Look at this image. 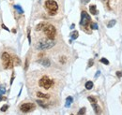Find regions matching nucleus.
I'll list each match as a JSON object with an SVG mask.
<instances>
[{"label": "nucleus", "instance_id": "72a5a7b5", "mask_svg": "<svg viewBox=\"0 0 122 115\" xmlns=\"http://www.w3.org/2000/svg\"><path fill=\"white\" fill-rule=\"evenodd\" d=\"M71 29H73V28H74V24H71Z\"/></svg>", "mask_w": 122, "mask_h": 115}, {"label": "nucleus", "instance_id": "2f4dec72", "mask_svg": "<svg viewBox=\"0 0 122 115\" xmlns=\"http://www.w3.org/2000/svg\"><path fill=\"white\" fill-rule=\"evenodd\" d=\"M100 74H101V71H97V73H96V75H95V78L97 79L99 76H100Z\"/></svg>", "mask_w": 122, "mask_h": 115}, {"label": "nucleus", "instance_id": "bb28decb", "mask_svg": "<svg viewBox=\"0 0 122 115\" xmlns=\"http://www.w3.org/2000/svg\"><path fill=\"white\" fill-rule=\"evenodd\" d=\"M89 1H90V0H81L82 4H84V5H86V4H87Z\"/></svg>", "mask_w": 122, "mask_h": 115}, {"label": "nucleus", "instance_id": "423d86ee", "mask_svg": "<svg viewBox=\"0 0 122 115\" xmlns=\"http://www.w3.org/2000/svg\"><path fill=\"white\" fill-rule=\"evenodd\" d=\"M91 23V18L89 14L86 11H82L81 12V21H80V25L84 27H87L88 24Z\"/></svg>", "mask_w": 122, "mask_h": 115}, {"label": "nucleus", "instance_id": "f8f14e48", "mask_svg": "<svg viewBox=\"0 0 122 115\" xmlns=\"http://www.w3.org/2000/svg\"><path fill=\"white\" fill-rule=\"evenodd\" d=\"M72 101H73V99H72V97H71V96H68V97L66 98V103H65V106H66L67 108H69V107L71 105Z\"/></svg>", "mask_w": 122, "mask_h": 115}, {"label": "nucleus", "instance_id": "4468645a", "mask_svg": "<svg viewBox=\"0 0 122 115\" xmlns=\"http://www.w3.org/2000/svg\"><path fill=\"white\" fill-rule=\"evenodd\" d=\"M78 37H79V33H78V31H73V32L71 34V39H76Z\"/></svg>", "mask_w": 122, "mask_h": 115}, {"label": "nucleus", "instance_id": "c85d7f7f", "mask_svg": "<svg viewBox=\"0 0 122 115\" xmlns=\"http://www.w3.org/2000/svg\"><path fill=\"white\" fill-rule=\"evenodd\" d=\"M27 37H28V41H29V43H31V38H30V30L28 29V35H27Z\"/></svg>", "mask_w": 122, "mask_h": 115}, {"label": "nucleus", "instance_id": "a211bd4d", "mask_svg": "<svg viewBox=\"0 0 122 115\" xmlns=\"http://www.w3.org/2000/svg\"><path fill=\"white\" fill-rule=\"evenodd\" d=\"M117 24V21L116 20H112V21H110L109 23H108V24H107V27H109V28H112L113 26H115V24Z\"/></svg>", "mask_w": 122, "mask_h": 115}, {"label": "nucleus", "instance_id": "9d476101", "mask_svg": "<svg viewBox=\"0 0 122 115\" xmlns=\"http://www.w3.org/2000/svg\"><path fill=\"white\" fill-rule=\"evenodd\" d=\"M92 107H93V109H94V111H95V113H101V108L98 106V104L97 103H93L91 104Z\"/></svg>", "mask_w": 122, "mask_h": 115}, {"label": "nucleus", "instance_id": "9b49d317", "mask_svg": "<svg viewBox=\"0 0 122 115\" xmlns=\"http://www.w3.org/2000/svg\"><path fill=\"white\" fill-rule=\"evenodd\" d=\"M46 24V23H44V22H41V23H40L37 26H36V31H41V29H43L44 28V26H45Z\"/></svg>", "mask_w": 122, "mask_h": 115}, {"label": "nucleus", "instance_id": "7ed1b4c3", "mask_svg": "<svg viewBox=\"0 0 122 115\" xmlns=\"http://www.w3.org/2000/svg\"><path fill=\"white\" fill-rule=\"evenodd\" d=\"M1 59H2L3 67L5 69H10L12 67L13 62H12V59L10 57V55L8 53H3L1 55Z\"/></svg>", "mask_w": 122, "mask_h": 115}, {"label": "nucleus", "instance_id": "0eeeda50", "mask_svg": "<svg viewBox=\"0 0 122 115\" xmlns=\"http://www.w3.org/2000/svg\"><path fill=\"white\" fill-rule=\"evenodd\" d=\"M35 104L34 103H24L23 105H21L20 110L23 112H29L31 110H35Z\"/></svg>", "mask_w": 122, "mask_h": 115}, {"label": "nucleus", "instance_id": "412c9836", "mask_svg": "<svg viewBox=\"0 0 122 115\" xmlns=\"http://www.w3.org/2000/svg\"><path fill=\"white\" fill-rule=\"evenodd\" d=\"M87 99H88V101H89L91 104H93V103H97V99H96L95 97H93V96H88Z\"/></svg>", "mask_w": 122, "mask_h": 115}, {"label": "nucleus", "instance_id": "f257e3e1", "mask_svg": "<svg viewBox=\"0 0 122 115\" xmlns=\"http://www.w3.org/2000/svg\"><path fill=\"white\" fill-rule=\"evenodd\" d=\"M55 45H56V42H55L54 40L49 39V38H47L40 40V41L38 42V44H37L36 48H37V50H40V51H41V50H48V49L53 48Z\"/></svg>", "mask_w": 122, "mask_h": 115}, {"label": "nucleus", "instance_id": "20e7f679", "mask_svg": "<svg viewBox=\"0 0 122 115\" xmlns=\"http://www.w3.org/2000/svg\"><path fill=\"white\" fill-rule=\"evenodd\" d=\"M43 32L46 35V37L49 38V39H52L54 40L55 38H56V29L54 25L52 24H46L43 28Z\"/></svg>", "mask_w": 122, "mask_h": 115}, {"label": "nucleus", "instance_id": "2eb2a0df", "mask_svg": "<svg viewBox=\"0 0 122 115\" xmlns=\"http://www.w3.org/2000/svg\"><path fill=\"white\" fill-rule=\"evenodd\" d=\"M14 9L18 11V13H20V14H23V13H24V10L21 8V6L15 5V6H14Z\"/></svg>", "mask_w": 122, "mask_h": 115}, {"label": "nucleus", "instance_id": "b1692460", "mask_svg": "<svg viewBox=\"0 0 122 115\" xmlns=\"http://www.w3.org/2000/svg\"><path fill=\"white\" fill-rule=\"evenodd\" d=\"M100 61H101L102 64H104V65H109V61L107 60L106 58H102Z\"/></svg>", "mask_w": 122, "mask_h": 115}, {"label": "nucleus", "instance_id": "6e6552de", "mask_svg": "<svg viewBox=\"0 0 122 115\" xmlns=\"http://www.w3.org/2000/svg\"><path fill=\"white\" fill-rule=\"evenodd\" d=\"M43 67H50V65H51V63H50V60L49 59H47V58H44V59H42V60H41V61H39Z\"/></svg>", "mask_w": 122, "mask_h": 115}, {"label": "nucleus", "instance_id": "6ab92c4d", "mask_svg": "<svg viewBox=\"0 0 122 115\" xmlns=\"http://www.w3.org/2000/svg\"><path fill=\"white\" fill-rule=\"evenodd\" d=\"M86 88L87 90H91L92 88H93V82H92V81H86Z\"/></svg>", "mask_w": 122, "mask_h": 115}, {"label": "nucleus", "instance_id": "f3484780", "mask_svg": "<svg viewBox=\"0 0 122 115\" xmlns=\"http://www.w3.org/2000/svg\"><path fill=\"white\" fill-rule=\"evenodd\" d=\"M37 103H38V104H39V105H40L41 107H42L43 109H47V108H48V105H47V104H45V103H44L43 101H41V100H37Z\"/></svg>", "mask_w": 122, "mask_h": 115}, {"label": "nucleus", "instance_id": "393cba45", "mask_svg": "<svg viewBox=\"0 0 122 115\" xmlns=\"http://www.w3.org/2000/svg\"><path fill=\"white\" fill-rule=\"evenodd\" d=\"M8 109H9V106H8V105H4V106L1 108V111H3V112H4V111H6Z\"/></svg>", "mask_w": 122, "mask_h": 115}, {"label": "nucleus", "instance_id": "cd10ccee", "mask_svg": "<svg viewBox=\"0 0 122 115\" xmlns=\"http://www.w3.org/2000/svg\"><path fill=\"white\" fill-rule=\"evenodd\" d=\"M117 76L118 78H121V77H122V71H117Z\"/></svg>", "mask_w": 122, "mask_h": 115}, {"label": "nucleus", "instance_id": "c756f323", "mask_svg": "<svg viewBox=\"0 0 122 115\" xmlns=\"http://www.w3.org/2000/svg\"><path fill=\"white\" fill-rule=\"evenodd\" d=\"M2 28H3V29H5V30H7L8 32H10V29L8 28V27H7V26H6L5 24H2Z\"/></svg>", "mask_w": 122, "mask_h": 115}, {"label": "nucleus", "instance_id": "4be33fe9", "mask_svg": "<svg viewBox=\"0 0 122 115\" xmlns=\"http://www.w3.org/2000/svg\"><path fill=\"white\" fill-rule=\"evenodd\" d=\"M90 27H91L92 30H97V29L99 28V27H98V24H97L96 23H92V24H90Z\"/></svg>", "mask_w": 122, "mask_h": 115}, {"label": "nucleus", "instance_id": "dca6fc26", "mask_svg": "<svg viewBox=\"0 0 122 115\" xmlns=\"http://www.w3.org/2000/svg\"><path fill=\"white\" fill-rule=\"evenodd\" d=\"M5 93H6V88H5L4 85H1L0 86V97H3Z\"/></svg>", "mask_w": 122, "mask_h": 115}, {"label": "nucleus", "instance_id": "f03ea898", "mask_svg": "<svg viewBox=\"0 0 122 115\" xmlns=\"http://www.w3.org/2000/svg\"><path fill=\"white\" fill-rule=\"evenodd\" d=\"M45 9L47 10L48 13L52 16L56 14L58 10V4L55 0H46L45 1Z\"/></svg>", "mask_w": 122, "mask_h": 115}, {"label": "nucleus", "instance_id": "39448f33", "mask_svg": "<svg viewBox=\"0 0 122 115\" xmlns=\"http://www.w3.org/2000/svg\"><path fill=\"white\" fill-rule=\"evenodd\" d=\"M39 85L41 87H42V88H44L45 90H48V89H50L51 87L54 85V81L51 80V79H50L49 77H47V76H43V77H41V79L40 80Z\"/></svg>", "mask_w": 122, "mask_h": 115}, {"label": "nucleus", "instance_id": "473e14b6", "mask_svg": "<svg viewBox=\"0 0 122 115\" xmlns=\"http://www.w3.org/2000/svg\"><path fill=\"white\" fill-rule=\"evenodd\" d=\"M13 80H14V77H12V78H11V80H10V84H12V82H13Z\"/></svg>", "mask_w": 122, "mask_h": 115}, {"label": "nucleus", "instance_id": "a878e982", "mask_svg": "<svg viewBox=\"0 0 122 115\" xmlns=\"http://www.w3.org/2000/svg\"><path fill=\"white\" fill-rule=\"evenodd\" d=\"M93 64H94V61H93V59H90V60L88 61V67H91L92 66H93Z\"/></svg>", "mask_w": 122, "mask_h": 115}, {"label": "nucleus", "instance_id": "ddd939ff", "mask_svg": "<svg viewBox=\"0 0 122 115\" xmlns=\"http://www.w3.org/2000/svg\"><path fill=\"white\" fill-rule=\"evenodd\" d=\"M37 96H39V97H41V98H46V99L50 98V95L43 94V93H41V92H38V93H37Z\"/></svg>", "mask_w": 122, "mask_h": 115}, {"label": "nucleus", "instance_id": "5701e85b", "mask_svg": "<svg viewBox=\"0 0 122 115\" xmlns=\"http://www.w3.org/2000/svg\"><path fill=\"white\" fill-rule=\"evenodd\" d=\"M86 108H82L79 111H78V114L79 115H82V114H85L86 113Z\"/></svg>", "mask_w": 122, "mask_h": 115}, {"label": "nucleus", "instance_id": "aec40b11", "mask_svg": "<svg viewBox=\"0 0 122 115\" xmlns=\"http://www.w3.org/2000/svg\"><path fill=\"white\" fill-rule=\"evenodd\" d=\"M13 65H15V66H20L21 65V61H20V59L17 56H14V63H13Z\"/></svg>", "mask_w": 122, "mask_h": 115}, {"label": "nucleus", "instance_id": "1a4fd4ad", "mask_svg": "<svg viewBox=\"0 0 122 115\" xmlns=\"http://www.w3.org/2000/svg\"><path fill=\"white\" fill-rule=\"evenodd\" d=\"M89 11L91 12V14L93 15H97L98 14V10H97V7L95 5H91L89 7Z\"/></svg>", "mask_w": 122, "mask_h": 115}, {"label": "nucleus", "instance_id": "7c9ffc66", "mask_svg": "<svg viewBox=\"0 0 122 115\" xmlns=\"http://www.w3.org/2000/svg\"><path fill=\"white\" fill-rule=\"evenodd\" d=\"M27 67H28V61L26 60V61H25V69L26 70V69H27Z\"/></svg>", "mask_w": 122, "mask_h": 115}]
</instances>
